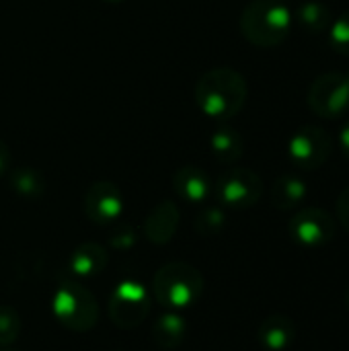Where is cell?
I'll return each mask as SVG.
<instances>
[{
	"instance_id": "18",
	"label": "cell",
	"mask_w": 349,
	"mask_h": 351,
	"mask_svg": "<svg viewBox=\"0 0 349 351\" xmlns=\"http://www.w3.org/2000/svg\"><path fill=\"white\" fill-rule=\"evenodd\" d=\"M298 21H300L302 29H306L313 35H319L331 27L333 16H331V10L327 4L317 2V0H309L304 4H300V8H298Z\"/></svg>"
},
{
	"instance_id": "11",
	"label": "cell",
	"mask_w": 349,
	"mask_h": 351,
	"mask_svg": "<svg viewBox=\"0 0 349 351\" xmlns=\"http://www.w3.org/2000/svg\"><path fill=\"white\" fill-rule=\"evenodd\" d=\"M179 226V210L173 202H160L144 222V237L152 245H167Z\"/></svg>"
},
{
	"instance_id": "1",
	"label": "cell",
	"mask_w": 349,
	"mask_h": 351,
	"mask_svg": "<svg viewBox=\"0 0 349 351\" xmlns=\"http://www.w3.org/2000/svg\"><path fill=\"white\" fill-rule=\"evenodd\" d=\"M247 101V82L232 68H214L206 72L195 86L200 111L214 119L234 117Z\"/></svg>"
},
{
	"instance_id": "14",
	"label": "cell",
	"mask_w": 349,
	"mask_h": 351,
	"mask_svg": "<svg viewBox=\"0 0 349 351\" xmlns=\"http://www.w3.org/2000/svg\"><path fill=\"white\" fill-rule=\"evenodd\" d=\"M294 335H296V329H294L292 319L282 317V315L267 317L259 325V331H257L259 343L265 351H286L292 346Z\"/></svg>"
},
{
	"instance_id": "30",
	"label": "cell",
	"mask_w": 349,
	"mask_h": 351,
	"mask_svg": "<svg viewBox=\"0 0 349 351\" xmlns=\"http://www.w3.org/2000/svg\"><path fill=\"white\" fill-rule=\"evenodd\" d=\"M2 351H12V350H2Z\"/></svg>"
},
{
	"instance_id": "23",
	"label": "cell",
	"mask_w": 349,
	"mask_h": 351,
	"mask_svg": "<svg viewBox=\"0 0 349 351\" xmlns=\"http://www.w3.org/2000/svg\"><path fill=\"white\" fill-rule=\"evenodd\" d=\"M136 241H138L136 230L130 226H121L111 234V247H115V249H130L136 245Z\"/></svg>"
},
{
	"instance_id": "3",
	"label": "cell",
	"mask_w": 349,
	"mask_h": 351,
	"mask_svg": "<svg viewBox=\"0 0 349 351\" xmlns=\"http://www.w3.org/2000/svg\"><path fill=\"white\" fill-rule=\"evenodd\" d=\"M204 292V278L197 267L185 261L163 265L152 280L154 298L173 311L193 306Z\"/></svg>"
},
{
	"instance_id": "15",
	"label": "cell",
	"mask_w": 349,
	"mask_h": 351,
	"mask_svg": "<svg viewBox=\"0 0 349 351\" xmlns=\"http://www.w3.org/2000/svg\"><path fill=\"white\" fill-rule=\"evenodd\" d=\"M187 333L185 319L177 313H167L158 317L152 325V341L160 350H175L183 343Z\"/></svg>"
},
{
	"instance_id": "20",
	"label": "cell",
	"mask_w": 349,
	"mask_h": 351,
	"mask_svg": "<svg viewBox=\"0 0 349 351\" xmlns=\"http://www.w3.org/2000/svg\"><path fill=\"white\" fill-rule=\"evenodd\" d=\"M21 315L12 306L0 304V348L14 343L21 335Z\"/></svg>"
},
{
	"instance_id": "7",
	"label": "cell",
	"mask_w": 349,
	"mask_h": 351,
	"mask_svg": "<svg viewBox=\"0 0 349 351\" xmlns=\"http://www.w3.org/2000/svg\"><path fill=\"white\" fill-rule=\"evenodd\" d=\"M333 150L331 136L319 125H302L298 128L288 142L290 160L306 171L323 167Z\"/></svg>"
},
{
	"instance_id": "16",
	"label": "cell",
	"mask_w": 349,
	"mask_h": 351,
	"mask_svg": "<svg viewBox=\"0 0 349 351\" xmlns=\"http://www.w3.org/2000/svg\"><path fill=\"white\" fill-rule=\"evenodd\" d=\"M309 187L296 175H282L276 179L272 189V202L278 210H292L306 197Z\"/></svg>"
},
{
	"instance_id": "17",
	"label": "cell",
	"mask_w": 349,
	"mask_h": 351,
	"mask_svg": "<svg viewBox=\"0 0 349 351\" xmlns=\"http://www.w3.org/2000/svg\"><path fill=\"white\" fill-rule=\"evenodd\" d=\"M210 146H212V152L218 160L226 162V165H232L237 162L241 156H243V138L237 134V130H230V128H220L212 140H210Z\"/></svg>"
},
{
	"instance_id": "4",
	"label": "cell",
	"mask_w": 349,
	"mask_h": 351,
	"mask_svg": "<svg viewBox=\"0 0 349 351\" xmlns=\"http://www.w3.org/2000/svg\"><path fill=\"white\" fill-rule=\"evenodd\" d=\"M51 313L62 327L74 333H86L97 325L99 306L95 296L82 284L66 280L51 296Z\"/></svg>"
},
{
	"instance_id": "12",
	"label": "cell",
	"mask_w": 349,
	"mask_h": 351,
	"mask_svg": "<svg viewBox=\"0 0 349 351\" xmlns=\"http://www.w3.org/2000/svg\"><path fill=\"white\" fill-rule=\"evenodd\" d=\"M173 187L179 197H183L189 204H200L212 193V181L206 175V171L197 167H181L173 177Z\"/></svg>"
},
{
	"instance_id": "24",
	"label": "cell",
	"mask_w": 349,
	"mask_h": 351,
	"mask_svg": "<svg viewBox=\"0 0 349 351\" xmlns=\"http://www.w3.org/2000/svg\"><path fill=\"white\" fill-rule=\"evenodd\" d=\"M337 220L346 230H349V187L344 189V193L337 199Z\"/></svg>"
},
{
	"instance_id": "28",
	"label": "cell",
	"mask_w": 349,
	"mask_h": 351,
	"mask_svg": "<svg viewBox=\"0 0 349 351\" xmlns=\"http://www.w3.org/2000/svg\"><path fill=\"white\" fill-rule=\"evenodd\" d=\"M346 302H348V308H349V292H348V298H346Z\"/></svg>"
},
{
	"instance_id": "21",
	"label": "cell",
	"mask_w": 349,
	"mask_h": 351,
	"mask_svg": "<svg viewBox=\"0 0 349 351\" xmlns=\"http://www.w3.org/2000/svg\"><path fill=\"white\" fill-rule=\"evenodd\" d=\"M226 224V216L220 208H206L204 212H200L197 220H195V230L206 234V237H212L216 232H220Z\"/></svg>"
},
{
	"instance_id": "9",
	"label": "cell",
	"mask_w": 349,
	"mask_h": 351,
	"mask_svg": "<svg viewBox=\"0 0 349 351\" xmlns=\"http://www.w3.org/2000/svg\"><path fill=\"white\" fill-rule=\"evenodd\" d=\"M292 239L302 247H323L335 234V220L321 208H304L290 220Z\"/></svg>"
},
{
	"instance_id": "25",
	"label": "cell",
	"mask_w": 349,
	"mask_h": 351,
	"mask_svg": "<svg viewBox=\"0 0 349 351\" xmlns=\"http://www.w3.org/2000/svg\"><path fill=\"white\" fill-rule=\"evenodd\" d=\"M8 165H10V152H8V148H6V144L0 140V177L6 173V169H8Z\"/></svg>"
},
{
	"instance_id": "13",
	"label": "cell",
	"mask_w": 349,
	"mask_h": 351,
	"mask_svg": "<svg viewBox=\"0 0 349 351\" xmlns=\"http://www.w3.org/2000/svg\"><path fill=\"white\" fill-rule=\"evenodd\" d=\"M109 253L99 243H84L72 251L68 257V269L76 278H93L107 267Z\"/></svg>"
},
{
	"instance_id": "22",
	"label": "cell",
	"mask_w": 349,
	"mask_h": 351,
	"mask_svg": "<svg viewBox=\"0 0 349 351\" xmlns=\"http://www.w3.org/2000/svg\"><path fill=\"white\" fill-rule=\"evenodd\" d=\"M329 39L335 51L349 56V10H346L335 23H331Z\"/></svg>"
},
{
	"instance_id": "8",
	"label": "cell",
	"mask_w": 349,
	"mask_h": 351,
	"mask_svg": "<svg viewBox=\"0 0 349 351\" xmlns=\"http://www.w3.org/2000/svg\"><path fill=\"white\" fill-rule=\"evenodd\" d=\"M311 109L327 119L346 115L349 109V80L346 74L327 72L319 76L309 90Z\"/></svg>"
},
{
	"instance_id": "2",
	"label": "cell",
	"mask_w": 349,
	"mask_h": 351,
	"mask_svg": "<svg viewBox=\"0 0 349 351\" xmlns=\"http://www.w3.org/2000/svg\"><path fill=\"white\" fill-rule=\"evenodd\" d=\"M290 25L292 14L284 0H253L241 16L243 35L259 47L282 43L290 33Z\"/></svg>"
},
{
	"instance_id": "5",
	"label": "cell",
	"mask_w": 349,
	"mask_h": 351,
	"mask_svg": "<svg viewBox=\"0 0 349 351\" xmlns=\"http://www.w3.org/2000/svg\"><path fill=\"white\" fill-rule=\"evenodd\" d=\"M109 319L119 329L140 327L150 313V294L148 290L134 280H123L115 286L109 298Z\"/></svg>"
},
{
	"instance_id": "26",
	"label": "cell",
	"mask_w": 349,
	"mask_h": 351,
	"mask_svg": "<svg viewBox=\"0 0 349 351\" xmlns=\"http://www.w3.org/2000/svg\"><path fill=\"white\" fill-rule=\"evenodd\" d=\"M339 146H341L344 154L349 158V121L344 125V130L339 134Z\"/></svg>"
},
{
	"instance_id": "6",
	"label": "cell",
	"mask_w": 349,
	"mask_h": 351,
	"mask_svg": "<svg viewBox=\"0 0 349 351\" xmlns=\"http://www.w3.org/2000/svg\"><path fill=\"white\" fill-rule=\"evenodd\" d=\"M214 191L222 206L232 210H245L259 202L263 193V183L259 175L251 169L232 167L218 177Z\"/></svg>"
},
{
	"instance_id": "19",
	"label": "cell",
	"mask_w": 349,
	"mask_h": 351,
	"mask_svg": "<svg viewBox=\"0 0 349 351\" xmlns=\"http://www.w3.org/2000/svg\"><path fill=\"white\" fill-rule=\"evenodd\" d=\"M10 187L21 197L37 199L45 191V181H43L41 173H37L35 169H16L10 175Z\"/></svg>"
},
{
	"instance_id": "27",
	"label": "cell",
	"mask_w": 349,
	"mask_h": 351,
	"mask_svg": "<svg viewBox=\"0 0 349 351\" xmlns=\"http://www.w3.org/2000/svg\"><path fill=\"white\" fill-rule=\"evenodd\" d=\"M107 2H123V0H107Z\"/></svg>"
},
{
	"instance_id": "29",
	"label": "cell",
	"mask_w": 349,
	"mask_h": 351,
	"mask_svg": "<svg viewBox=\"0 0 349 351\" xmlns=\"http://www.w3.org/2000/svg\"><path fill=\"white\" fill-rule=\"evenodd\" d=\"M346 76H348V80H349V72H348V74H346Z\"/></svg>"
},
{
	"instance_id": "10",
	"label": "cell",
	"mask_w": 349,
	"mask_h": 351,
	"mask_svg": "<svg viewBox=\"0 0 349 351\" xmlns=\"http://www.w3.org/2000/svg\"><path fill=\"white\" fill-rule=\"evenodd\" d=\"M123 212V197L111 181H97L84 193V214L95 224H111Z\"/></svg>"
}]
</instances>
